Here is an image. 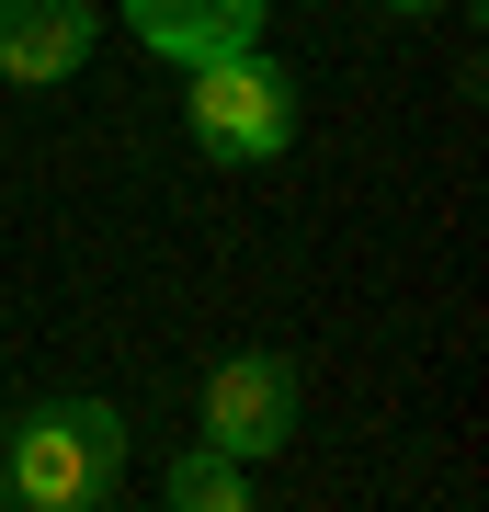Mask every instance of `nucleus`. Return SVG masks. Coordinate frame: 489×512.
I'll use <instances>...</instances> for the list:
<instances>
[{"label":"nucleus","instance_id":"8","mask_svg":"<svg viewBox=\"0 0 489 512\" xmlns=\"http://www.w3.org/2000/svg\"><path fill=\"white\" fill-rule=\"evenodd\" d=\"M308 12H330V0H308Z\"/></svg>","mask_w":489,"mask_h":512},{"label":"nucleus","instance_id":"4","mask_svg":"<svg viewBox=\"0 0 489 512\" xmlns=\"http://www.w3.org/2000/svg\"><path fill=\"white\" fill-rule=\"evenodd\" d=\"M91 35H103L91 0H0V80L12 92H57V80L91 69Z\"/></svg>","mask_w":489,"mask_h":512},{"label":"nucleus","instance_id":"2","mask_svg":"<svg viewBox=\"0 0 489 512\" xmlns=\"http://www.w3.org/2000/svg\"><path fill=\"white\" fill-rule=\"evenodd\" d=\"M182 126H194V148H205L217 171H262V160H285V148H296V126H308V92H296L285 57L239 46V57H205V69H194V92H182Z\"/></svg>","mask_w":489,"mask_h":512},{"label":"nucleus","instance_id":"6","mask_svg":"<svg viewBox=\"0 0 489 512\" xmlns=\"http://www.w3.org/2000/svg\"><path fill=\"white\" fill-rule=\"evenodd\" d=\"M160 501H171V512H239V501H251V467H239L228 444H205V433H194V444L160 467Z\"/></svg>","mask_w":489,"mask_h":512},{"label":"nucleus","instance_id":"3","mask_svg":"<svg viewBox=\"0 0 489 512\" xmlns=\"http://www.w3.org/2000/svg\"><path fill=\"white\" fill-rule=\"evenodd\" d=\"M296 410H308V387H296L285 353H228V365L205 376V444H228L239 467L285 456V444H296Z\"/></svg>","mask_w":489,"mask_h":512},{"label":"nucleus","instance_id":"5","mask_svg":"<svg viewBox=\"0 0 489 512\" xmlns=\"http://www.w3.org/2000/svg\"><path fill=\"white\" fill-rule=\"evenodd\" d=\"M114 12L137 23V46H148V57H171V69H205V57L262 46L273 0H114Z\"/></svg>","mask_w":489,"mask_h":512},{"label":"nucleus","instance_id":"7","mask_svg":"<svg viewBox=\"0 0 489 512\" xmlns=\"http://www.w3.org/2000/svg\"><path fill=\"white\" fill-rule=\"evenodd\" d=\"M387 12H410V23H421V12H444V0H387Z\"/></svg>","mask_w":489,"mask_h":512},{"label":"nucleus","instance_id":"1","mask_svg":"<svg viewBox=\"0 0 489 512\" xmlns=\"http://www.w3.org/2000/svg\"><path fill=\"white\" fill-rule=\"evenodd\" d=\"M137 467V421L114 399H35L0 433V490L23 512H103Z\"/></svg>","mask_w":489,"mask_h":512}]
</instances>
